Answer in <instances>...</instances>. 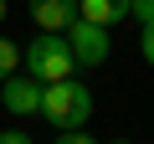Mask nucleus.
I'll return each instance as SVG.
<instances>
[{"mask_svg": "<svg viewBox=\"0 0 154 144\" xmlns=\"http://www.w3.org/2000/svg\"><path fill=\"white\" fill-rule=\"evenodd\" d=\"M0 144H36L26 129H0Z\"/></svg>", "mask_w": 154, "mask_h": 144, "instance_id": "nucleus-10", "label": "nucleus"}, {"mask_svg": "<svg viewBox=\"0 0 154 144\" xmlns=\"http://www.w3.org/2000/svg\"><path fill=\"white\" fill-rule=\"evenodd\" d=\"M128 5L134 0H77V16L98 21V26H118V21H128Z\"/></svg>", "mask_w": 154, "mask_h": 144, "instance_id": "nucleus-6", "label": "nucleus"}, {"mask_svg": "<svg viewBox=\"0 0 154 144\" xmlns=\"http://www.w3.org/2000/svg\"><path fill=\"white\" fill-rule=\"evenodd\" d=\"M67 46H72L77 67H103V62H108V52H113V41H108V26H98V21H82V16L67 26Z\"/></svg>", "mask_w": 154, "mask_h": 144, "instance_id": "nucleus-3", "label": "nucleus"}, {"mask_svg": "<svg viewBox=\"0 0 154 144\" xmlns=\"http://www.w3.org/2000/svg\"><path fill=\"white\" fill-rule=\"evenodd\" d=\"M16 67H21V46H16L11 36H0V83H5Z\"/></svg>", "mask_w": 154, "mask_h": 144, "instance_id": "nucleus-7", "label": "nucleus"}, {"mask_svg": "<svg viewBox=\"0 0 154 144\" xmlns=\"http://www.w3.org/2000/svg\"><path fill=\"white\" fill-rule=\"evenodd\" d=\"M0 103H5V113H16V118H36L41 113V83L31 77H21V72H11L5 83H0Z\"/></svg>", "mask_w": 154, "mask_h": 144, "instance_id": "nucleus-4", "label": "nucleus"}, {"mask_svg": "<svg viewBox=\"0 0 154 144\" xmlns=\"http://www.w3.org/2000/svg\"><path fill=\"white\" fill-rule=\"evenodd\" d=\"M21 67L31 72L36 83H62V77H72V72H77V57H72V46H67V31H41L36 41H26V46H21Z\"/></svg>", "mask_w": 154, "mask_h": 144, "instance_id": "nucleus-2", "label": "nucleus"}, {"mask_svg": "<svg viewBox=\"0 0 154 144\" xmlns=\"http://www.w3.org/2000/svg\"><path fill=\"white\" fill-rule=\"evenodd\" d=\"M5 16H11V0H0V21H5Z\"/></svg>", "mask_w": 154, "mask_h": 144, "instance_id": "nucleus-12", "label": "nucleus"}, {"mask_svg": "<svg viewBox=\"0 0 154 144\" xmlns=\"http://www.w3.org/2000/svg\"><path fill=\"white\" fill-rule=\"evenodd\" d=\"M128 21L144 31V26H154V0H134V5H128Z\"/></svg>", "mask_w": 154, "mask_h": 144, "instance_id": "nucleus-8", "label": "nucleus"}, {"mask_svg": "<svg viewBox=\"0 0 154 144\" xmlns=\"http://www.w3.org/2000/svg\"><path fill=\"white\" fill-rule=\"evenodd\" d=\"M51 144H98V139H93L88 129H62V134H57Z\"/></svg>", "mask_w": 154, "mask_h": 144, "instance_id": "nucleus-9", "label": "nucleus"}, {"mask_svg": "<svg viewBox=\"0 0 154 144\" xmlns=\"http://www.w3.org/2000/svg\"><path fill=\"white\" fill-rule=\"evenodd\" d=\"M41 118L51 129H88L93 118V88L62 77V83H41Z\"/></svg>", "mask_w": 154, "mask_h": 144, "instance_id": "nucleus-1", "label": "nucleus"}, {"mask_svg": "<svg viewBox=\"0 0 154 144\" xmlns=\"http://www.w3.org/2000/svg\"><path fill=\"white\" fill-rule=\"evenodd\" d=\"M113 144H128V139H113Z\"/></svg>", "mask_w": 154, "mask_h": 144, "instance_id": "nucleus-13", "label": "nucleus"}, {"mask_svg": "<svg viewBox=\"0 0 154 144\" xmlns=\"http://www.w3.org/2000/svg\"><path fill=\"white\" fill-rule=\"evenodd\" d=\"M31 21L41 31H67L77 21V0H31Z\"/></svg>", "mask_w": 154, "mask_h": 144, "instance_id": "nucleus-5", "label": "nucleus"}, {"mask_svg": "<svg viewBox=\"0 0 154 144\" xmlns=\"http://www.w3.org/2000/svg\"><path fill=\"white\" fill-rule=\"evenodd\" d=\"M144 62L154 67V26H144Z\"/></svg>", "mask_w": 154, "mask_h": 144, "instance_id": "nucleus-11", "label": "nucleus"}]
</instances>
